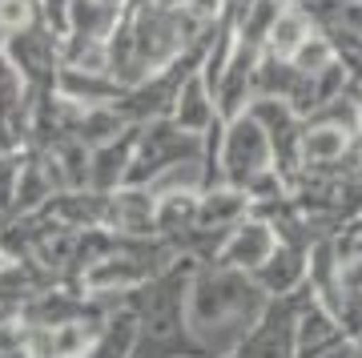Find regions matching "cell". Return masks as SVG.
I'll return each instance as SVG.
<instances>
[{"instance_id":"1","label":"cell","mask_w":362,"mask_h":358,"mask_svg":"<svg viewBox=\"0 0 362 358\" xmlns=\"http://www.w3.org/2000/svg\"><path fill=\"white\" fill-rule=\"evenodd\" d=\"M266 302L270 294L254 282V274L221 262H202L189 278V330L214 358H226L258 322Z\"/></svg>"},{"instance_id":"2","label":"cell","mask_w":362,"mask_h":358,"mask_svg":"<svg viewBox=\"0 0 362 358\" xmlns=\"http://www.w3.org/2000/svg\"><path fill=\"white\" fill-rule=\"evenodd\" d=\"M314 290H310V282H306L298 294L270 298L266 310L258 314V322L238 338V346H233L226 358H294V350H298V310H302V302Z\"/></svg>"},{"instance_id":"3","label":"cell","mask_w":362,"mask_h":358,"mask_svg":"<svg viewBox=\"0 0 362 358\" xmlns=\"http://www.w3.org/2000/svg\"><path fill=\"white\" fill-rule=\"evenodd\" d=\"M274 169V149L266 129L254 121V117L242 109L238 117L226 121V133H221V154H218V173L226 185H238L246 190L250 181Z\"/></svg>"},{"instance_id":"4","label":"cell","mask_w":362,"mask_h":358,"mask_svg":"<svg viewBox=\"0 0 362 358\" xmlns=\"http://www.w3.org/2000/svg\"><path fill=\"white\" fill-rule=\"evenodd\" d=\"M274 246H278V230H274L262 214H246V218L226 233V242H221V250H218L214 262L254 274V270L274 254Z\"/></svg>"},{"instance_id":"5","label":"cell","mask_w":362,"mask_h":358,"mask_svg":"<svg viewBox=\"0 0 362 358\" xmlns=\"http://www.w3.org/2000/svg\"><path fill=\"white\" fill-rule=\"evenodd\" d=\"M137 137H141V125H125L117 137L93 145L89 149V190L113 193V190L125 185L133 154H137Z\"/></svg>"},{"instance_id":"6","label":"cell","mask_w":362,"mask_h":358,"mask_svg":"<svg viewBox=\"0 0 362 358\" xmlns=\"http://www.w3.org/2000/svg\"><path fill=\"white\" fill-rule=\"evenodd\" d=\"M254 282L270 298H286V294H298L306 282H310V250L306 246H294V242H282L274 246V254L254 270Z\"/></svg>"},{"instance_id":"7","label":"cell","mask_w":362,"mask_h":358,"mask_svg":"<svg viewBox=\"0 0 362 358\" xmlns=\"http://www.w3.org/2000/svg\"><path fill=\"white\" fill-rule=\"evenodd\" d=\"M354 141H358L354 129L306 117V125H302V166H334L354 149Z\"/></svg>"},{"instance_id":"8","label":"cell","mask_w":362,"mask_h":358,"mask_svg":"<svg viewBox=\"0 0 362 358\" xmlns=\"http://www.w3.org/2000/svg\"><path fill=\"white\" fill-rule=\"evenodd\" d=\"M246 214H254L250 193L238 185H226V181L202 190V197H197V226L202 230H233Z\"/></svg>"},{"instance_id":"9","label":"cell","mask_w":362,"mask_h":358,"mask_svg":"<svg viewBox=\"0 0 362 358\" xmlns=\"http://www.w3.org/2000/svg\"><path fill=\"white\" fill-rule=\"evenodd\" d=\"M173 121L181 129H189V133H206L214 121H218V101H214V93H209L206 77H202V69H194L189 77L181 81L177 89V101H173Z\"/></svg>"},{"instance_id":"10","label":"cell","mask_w":362,"mask_h":358,"mask_svg":"<svg viewBox=\"0 0 362 358\" xmlns=\"http://www.w3.org/2000/svg\"><path fill=\"white\" fill-rule=\"evenodd\" d=\"M314 28H318V25H314L310 16L302 13L298 4H290V0H286L282 13L274 16V25H270L266 52H270V57H282V61H290V57H294V52L306 45V37H310Z\"/></svg>"}]
</instances>
